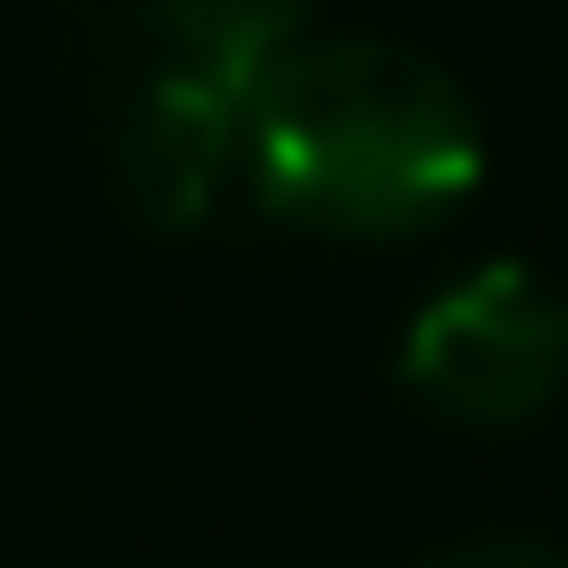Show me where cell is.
I'll return each mask as SVG.
<instances>
[{
	"instance_id": "2",
	"label": "cell",
	"mask_w": 568,
	"mask_h": 568,
	"mask_svg": "<svg viewBox=\"0 0 568 568\" xmlns=\"http://www.w3.org/2000/svg\"><path fill=\"white\" fill-rule=\"evenodd\" d=\"M399 382L453 426H524L568 390V293L515 257L444 284L408 337Z\"/></svg>"
},
{
	"instance_id": "5",
	"label": "cell",
	"mask_w": 568,
	"mask_h": 568,
	"mask_svg": "<svg viewBox=\"0 0 568 568\" xmlns=\"http://www.w3.org/2000/svg\"><path fill=\"white\" fill-rule=\"evenodd\" d=\"M417 568H568V559L541 550V541H515V532H479V541H453V550H435Z\"/></svg>"
},
{
	"instance_id": "3",
	"label": "cell",
	"mask_w": 568,
	"mask_h": 568,
	"mask_svg": "<svg viewBox=\"0 0 568 568\" xmlns=\"http://www.w3.org/2000/svg\"><path fill=\"white\" fill-rule=\"evenodd\" d=\"M240 115H248L240 80L151 53L124 80L115 124H106V178L124 213L142 231H195L240 169Z\"/></svg>"
},
{
	"instance_id": "4",
	"label": "cell",
	"mask_w": 568,
	"mask_h": 568,
	"mask_svg": "<svg viewBox=\"0 0 568 568\" xmlns=\"http://www.w3.org/2000/svg\"><path fill=\"white\" fill-rule=\"evenodd\" d=\"M142 27H151V53L248 89L311 27V0H142Z\"/></svg>"
},
{
	"instance_id": "1",
	"label": "cell",
	"mask_w": 568,
	"mask_h": 568,
	"mask_svg": "<svg viewBox=\"0 0 568 568\" xmlns=\"http://www.w3.org/2000/svg\"><path fill=\"white\" fill-rule=\"evenodd\" d=\"M240 178L293 231L408 240L479 186V115L408 44L293 36L248 80Z\"/></svg>"
}]
</instances>
